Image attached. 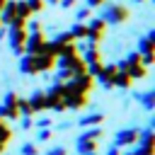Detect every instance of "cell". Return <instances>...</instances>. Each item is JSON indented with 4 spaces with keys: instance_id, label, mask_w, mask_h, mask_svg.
I'll return each mask as SVG.
<instances>
[{
    "instance_id": "cell-20",
    "label": "cell",
    "mask_w": 155,
    "mask_h": 155,
    "mask_svg": "<svg viewBox=\"0 0 155 155\" xmlns=\"http://www.w3.org/2000/svg\"><path fill=\"white\" fill-rule=\"evenodd\" d=\"M19 153H22V155H36V153H39V150H36V148H34V145H31V143H24V145H22V148H19Z\"/></svg>"
},
{
    "instance_id": "cell-17",
    "label": "cell",
    "mask_w": 155,
    "mask_h": 155,
    "mask_svg": "<svg viewBox=\"0 0 155 155\" xmlns=\"http://www.w3.org/2000/svg\"><path fill=\"white\" fill-rule=\"evenodd\" d=\"M99 121H102V114H90V116L80 119V126H92V124H99Z\"/></svg>"
},
{
    "instance_id": "cell-11",
    "label": "cell",
    "mask_w": 155,
    "mask_h": 155,
    "mask_svg": "<svg viewBox=\"0 0 155 155\" xmlns=\"http://www.w3.org/2000/svg\"><path fill=\"white\" fill-rule=\"evenodd\" d=\"M78 155H87V153H92L94 148H97V143L92 140V138H85V136H78Z\"/></svg>"
},
{
    "instance_id": "cell-4",
    "label": "cell",
    "mask_w": 155,
    "mask_h": 155,
    "mask_svg": "<svg viewBox=\"0 0 155 155\" xmlns=\"http://www.w3.org/2000/svg\"><path fill=\"white\" fill-rule=\"evenodd\" d=\"M104 29H107V22H104L102 17H92V19H90V24H87V36H85V39L97 44V41L102 39Z\"/></svg>"
},
{
    "instance_id": "cell-12",
    "label": "cell",
    "mask_w": 155,
    "mask_h": 155,
    "mask_svg": "<svg viewBox=\"0 0 155 155\" xmlns=\"http://www.w3.org/2000/svg\"><path fill=\"white\" fill-rule=\"evenodd\" d=\"M131 75L126 73V70H116V75H114V87H121V90H128L131 87Z\"/></svg>"
},
{
    "instance_id": "cell-3",
    "label": "cell",
    "mask_w": 155,
    "mask_h": 155,
    "mask_svg": "<svg viewBox=\"0 0 155 155\" xmlns=\"http://www.w3.org/2000/svg\"><path fill=\"white\" fill-rule=\"evenodd\" d=\"M44 44H46V39H44V31H27L24 53H29V56H36V53H41V51H44Z\"/></svg>"
},
{
    "instance_id": "cell-27",
    "label": "cell",
    "mask_w": 155,
    "mask_h": 155,
    "mask_svg": "<svg viewBox=\"0 0 155 155\" xmlns=\"http://www.w3.org/2000/svg\"><path fill=\"white\" fill-rule=\"evenodd\" d=\"M19 124H22V128H29V126H31V119H29V116H22Z\"/></svg>"
},
{
    "instance_id": "cell-5",
    "label": "cell",
    "mask_w": 155,
    "mask_h": 155,
    "mask_svg": "<svg viewBox=\"0 0 155 155\" xmlns=\"http://www.w3.org/2000/svg\"><path fill=\"white\" fill-rule=\"evenodd\" d=\"M136 140H138V128H124V131L116 133L114 148H124V145H131V143H136Z\"/></svg>"
},
{
    "instance_id": "cell-13",
    "label": "cell",
    "mask_w": 155,
    "mask_h": 155,
    "mask_svg": "<svg viewBox=\"0 0 155 155\" xmlns=\"http://www.w3.org/2000/svg\"><path fill=\"white\" fill-rule=\"evenodd\" d=\"M15 17H22V19L31 17V10H29L27 0H15Z\"/></svg>"
},
{
    "instance_id": "cell-29",
    "label": "cell",
    "mask_w": 155,
    "mask_h": 155,
    "mask_svg": "<svg viewBox=\"0 0 155 155\" xmlns=\"http://www.w3.org/2000/svg\"><path fill=\"white\" fill-rule=\"evenodd\" d=\"M107 155H121V153H119V148H109V153H107Z\"/></svg>"
},
{
    "instance_id": "cell-19",
    "label": "cell",
    "mask_w": 155,
    "mask_h": 155,
    "mask_svg": "<svg viewBox=\"0 0 155 155\" xmlns=\"http://www.w3.org/2000/svg\"><path fill=\"white\" fill-rule=\"evenodd\" d=\"M27 5H29V10H31V15H34V12H41L44 0H27Z\"/></svg>"
},
{
    "instance_id": "cell-35",
    "label": "cell",
    "mask_w": 155,
    "mask_h": 155,
    "mask_svg": "<svg viewBox=\"0 0 155 155\" xmlns=\"http://www.w3.org/2000/svg\"><path fill=\"white\" fill-rule=\"evenodd\" d=\"M126 155H133V150H131V153H126Z\"/></svg>"
},
{
    "instance_id": "cell-16",
    "label": "cell",
    "mask_w": 155,
    "mask_h": 155,
    "mask_svg": "<svg viewBox=\"0 0 155 155\" xmlns=\"http://www.w3.org/2000/svg\"><path fill=\"white\" fill-rule=\"evenodd\" d=\"M10 138H12V131H10V126H7V124L2 121V116H0V143L5 145Z\"/></svg>"
},
{
    "instance_id": "cell-8",
    "label": "cell",
    "mask_w": 155,
    "mask_h": 155,
    "mask_svg": "<svg viewBox=\"0 0 155 155\" xmlns=\"http://www.w3.org/2000/svg\"><path fill=\"white\" fill-rule=\"evenodd\" d=\"M27 102H29V107H31V114H36V111L46 109V92H44V90H36Z\"/></svg>"
},
{
    "instance_id": "cell-2",
    "label": "cell",
    "mask_w": 155,
    "mask_h": 155,
    "mask_svg": "<svg viewBox=\"0 0 155 155\" xmlns=\"http://www.w3.org/2000/svg\"><path fill=\"white\" fill-rule=\"evenodd\" d=\"M99 17L107 22V24H121V22H126L128 19V10L124 7V5H104V10L99 12Z\"/></svg>"
},
{
    "instance_id": "cell-1",
    "label": "cell",
    "mask_w": 155,
    "mask_h": 155,
    "mask_svg": "<svg viewBox=\"0 0 155 155\" xmlns=\"http://www.w3.org/2000/svg\"><path fill=\"white\" fill-rule=\"evenodd\" d=\"M10 31L5 34V39L10 41V48H12V53L15 56H19V53H24V41H27V19H22V17H15L10 24Z\"/></svg>"
},
{
    "instance_id": "cell-21",
    "label": "cell",
    "mask_w": 155,
    "mask_h": 155,
    "mask_svg": "<svg viewBox=\"0 0 155 155\" xmlns=\"http://www.w3.org/2000/svg\"><path fill=\"white\" fill-rule=\"evenodd\" d=\"M82 136H85V138H92V140H97V138L102 136V131H99V128H90V131H85Z\"/></svg>"
},
{
    "instance_id": "cell-33",
    "label": "cell",
    "mask_w": 155,
    "mask_h": 155,
    "mask_svg": "<svg viewBox=\"0 0 155 155\" xmlns=\"http://www.w3.org/2000/svg\"><path fill=\"white\" fill-rule=\"evenodd\" d=\"M2 150H5V145H2V143H0V153H2Z\"/></svg>"
},
{
    "instance_id": "cell-9",
    "label": "cell",
    "mask_w": 155,
    "mask_h": 155,
    "mask_svg": "<svg viewBox=\"0 0 155 155\" xmlns=\"http://www.w3.org/2000/svg\"><path fill=\"white\" fill-rule=\"evenodd\" d=\"M19 73H24V75H34V73H36L34 56H29V53H22V58H19Z\"/></svg>"
},
{
    "instance_id": "cell-24",
    "label": "cell",
    "mask_w": 155,
    "mask_h": 155,
    "mask_svg": "<svg viewBox=\"0 0 155 155\" xmlns=\"http://www.w3.org/2000/svg\"><path fill=\"white\" fill-rule=\"evenodd\" d=\"M36 138H39V140H48V138H51V131H48V128H41Z\"/></svg>"
},
{
    "instance_id": "cell-32",
    "label": "cell",
    "mask_w": 155,
    "mask_h": 155,
    "mask_svg": "<svg viewBox=\"0 0 155 155\" xmlns=\"http://www.w3.org/2000/svg\"><path fill=\"white\" fill-rule=\"evenodd\" d=\"M5 2H7V0H0V7H2V5H5Z\"/></svg>"
},
{
    "instance_id": "cell-28",
    "label": "cell",
    "mask_w": 155,
    "mask_h": 155,
    "mask_svg": "<svg viewBox=\"0 0 155 155\" xmlns=\"http://www.w3.org/2000/svg\"><path fill=\"white\" fill-rule=\"evenodd\" d=\"M58 5L68 10V7H73V5H75V0H58Z\"/></svg>"
},
{
    "instance_id": "cell-10",
    "label": "cell",
    "mask_w": 155,
    "mask_h": 155,
    "mask_svg": "<svg viewBox=\"0 0 155 155\" xmlns=\"http://www.w3.org/2000/svg\"><path fill=\"white\" fill-rule=\"evenodd\" d=\"M12 19H15V0H7V2L0 7V24L7 27Z\"/></svg>"
},
{
    "instance_id": "cell-25",
    "label": "cell",
    "mask_w": 155,
    "mask_h": 155,
    "mask_svg": "<svg viewBox=\"0 0 155 155\" xmlns=\"http://www.w3.org/2000/svg\"><path fill=\"white\" fill-rule=\"evenodd\" d=\"M48 155H65V148H61V145H58V148H51Z\"/></svg>"
},
{
    "instance_id": "cell-14",
    "label": "cell",
    "mask_w": 155,
    "mask_h": 155,
    "mask_svg": "<svg viewBox=\"0 0 155 155\" xmlns=\"http://www.w3.org/2000/svg\"><path fill=\"white\" fill-rule=\"evenodd\" d=\"M136 99H138V102H143V107L150 111V109L155 107V90H148L145 94H136Z\"/></svg>"
},
{
    "instance_id": "cell-31",
    "label": "cell",
    "mask_w": 155,
    "mask_h": 155,
    "mask_svg": "<svg viewBox=\"0 0 155 155\" xmlns=\"http://www.w3.org/2000/svg\"><path fill=\"white\" fill-rule=\"evenodd\" d=\"M46 2H51V5H58V0H46Z\"/></svg>"
},
{
    "instance_id": "cell-6",
    "label": "cell",
    "mask_w": 155,
    "mask_h": 155,
    "mask_svg": "<svg viewBox=\"0 0 155 155\" xmlns=\"http://www.w3.org/2000/svg\"><path fill=\"white\" fill-rule=\"evenodd\" d=\"M114 75H116V65H102V70L94 75L99 85L104 87H114Z\"/></svg>"
},
{
    "instance_id": "cell-34",
    "label": "cell",
    "mask_w": 155,
    "mask_h": 155,
    "mask_svg": "<svg viewBox=\"0 0 155 155\" xmlns=\"http://www.w3.org/2000/svg\"><path fill=\"white\" fill-rule=\"evenodd\" d=\"M87 155H97V153H94V150H92V153H87Z\"/></svg>"
},
{
    "instance_id": "cell-30",
    "label": "cell",
    "mask_w": 155,
    "mask_h": 155,
    "mask_svg": "<svg viewBox=\"0 0 155 155\" xmlns=\"http://www.w3.org/2000/svg\"><path fill=\"white\" fill-rule=\"evenodd\" d=\"M5 34H7V31H5V29H0V41L5 39Z\"/></svg>"
},
{
    "instance_id": "cell-18",
    "label": "cell",
    "mask_w": 155,
    "mask_h": 155,
    "mask_svg": "<svg viewBox=\"0 0 155 155\" xmlns=\"http://www.w3.org/2000/svg\"><path fill=\"white\" fill-rule=\"evenodd\" d=\"M90 10H92V7H87V5L78 7V10H75V19H90V15H92Z\"/></svg>"
},
{
    "instance_id": "cell-7",
    "label": "cell",
    "mask_w": 155,
    "mask_h": 155,
    "mask_svg": "<svg viewBox=\"0 0 155 155\" xmlns=\"http://www.w3.org/2000/svg\"><path fill=\"white\" fill-rule=\"evenodd\" d=\"M34 63H36V73H41V70H51L56 65V58L51 53H36L34 56Z\"/></svg>"
},
{
    "instance_id": "cell-22",
    "label": "cell",
    "mask_w": 155,
    "mask_h": 155,
    "mask_svg": "<svg viewBox=\"0 0 155 155\" xmlns=\"http://www.w3.org/2000/svg\"><path fill=\"white\" fill-rule=\"evenodd\" d=\"M29 31H44V27H41L36 19H31V22H29Z\"/></svg>"
},
{
    "instance_id": "cell-26",
    "label": "cell",
    "mask_w": 155,
    "mask_h": 155,
    "mask_svg": "<svg viewBox=\"0 0 155 155\" xmlns=\"http://www.w3.org/2000/svg\"><path fill=\"white\" fill-rule=\"evenodd\" d=\"M87 2V7H102L104 5V0H85Z\"/></svg>"
},
{
    "instance_id": "cell-36",
    "label": "cell",
    "mask_w": 155,
    "mask_h": 155,
    "mask_svg": "<svg viewBox=\"0 0 155 155\" xmlns=\"http://www.w3.org/2000/svg\"><path fill=\"white\" fill-rule=\"evenodd\" d=\"M136 2H140V0H136Z\"/></svg>"
},
{
    "instance_id": "cell-15",
    "label": "cell",
    "mask_w": 155,
    "mask_h": 155,
    "mask_svg": "<svg viewBox=\"0 0 155 155\" xmlns=\"http://www.w3.org/2000/svg\"><path fill=\"white\" fill-rule=\"evenodd\" d=\"M70 36H73V39H78V41H80V39H85V36H87V24L75 22V24L70 27Z\"/></svg>"
},
{
    "instance_id": "cell-23",
    "label": "cell",
    "mask_w": 155,
    "mask_h": 155,
    "mask_svg": "<svg viewBox=\"0 0 155 155\" xmlns=\"http://www.w3.org/2000/svg\"><path fill=\"white\" fill-rule=\"evenodd\" d=\"M36 126H41V128H48V126H51V119L41 116V119H36Z\"/></svg>"
}]
</instances>
